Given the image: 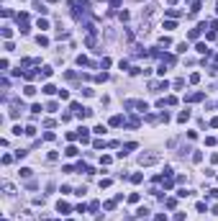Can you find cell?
<instances>
[{
  "label": "cell",
  "mask_w": 218,
  "mask_h": 221,
  "mask_svg": "<svg viewBox=\"0 0 218 221\" xmlns=\"http://www.w3.org/2000/svg\"><path fill=\"white\" fill-rule=\"evenodd\" d=\"M157 162H159V154H154V152H149V154H141V157H139V165H141V167L157 165Z\"/></svg>",
  "instance_id": "6da1fadb"
},
{
  "label": "cell",
  "mask_w": 218,
  "mask_h": 221,
  "mask_svg": "<svg viewBox=\"0 0 218 221\" xmlns=\"http://www.w3.org/2000/svg\"><path fill=\"white\" fill-rule=\"evenodd\" d=\"M123 105H126V108H136L139 113H146V111H149V105L144 103V101H126Z\"/></svg>",
  "instance_id": "7a4b0ae2"
},
{
  "label": "cell",
  "mask_w": 218,
  "mask_h": 221,
  "mask_svg": "<svg viewBox=\"0 0 218 221\" xmlns=\"http://www.w3.org/2000/svg\"><path fill=\"white\" fill-rule=\"evenodd\" d=\"M195 52H198V54H203V57H208V54H210V49H208V44H205V41H198Z\"/></svg>",
  "instance_id": "3957f363"
},
{
  "label": "cell",
  "mask_w": 218,
  "mask_h": 221,
  "mask_svg": "<svg viewBox=\"0 0 218 221\" xmlns=\"http://www.w3.org/2000/svg\"><path fill=\"white\" fill-rule=\"evenodd\" d=\"M203 98H205V93H190L185 101H187V103H198V101H203Z\"/></svg>",
  "instance_id": "277c9868"
},
{
  "label": "cell",
  "mask_w": 218,
  "mask_h": 221,
  "mask_svg": "<svg viewBox=\"0 0 218 221\" xmlns=\"http://www.w3.org/2000/svg\"><path fill=\"white\" fill-rule=\"evenodd\" d=\"M52 75H54L52 67H41V69H39V77H44V80H46V77H52Z\"/></svg>",
  "instance_id": "5b68a950"
},
{
  "label": "cell",
  "mask_w": 218,
  "mask_h": 221,
  "mask_svg": "<svg viewBox=\"0 0 218 221\" xmlns=\"http://www.w3.org/2000/svg\"><path fill=\"white\" fill-rule=\"evenodd\" d=\"M77 134H80V141H82V144H87V141H90V131H87V129H80Z\"/></svg>",
  "instance_id": "8992f818"
},
{
  "label": "cell",
  "mask_w": 218,
  "mask_h": 221,
  "mask_svg": "<svg viewBox=\"0 0 218 221\" xmlns=\"http://www.w3.org/2000/svg\"><path fill=\"white\" fill-rule=\"evenodd\" d=\"M56 211H59V213H69V203L67 201H59V203H56Z\"/></svg>",
  "instance_id": "52a82bcc"
},
{
  "label": "cell",
  "mask_w": 218,
  "mask_h": 221,
  "mask_svg": "<svg viewBox=\"0 0 218 221\" xmlns=\"http://www.w3.org/2000/svg\"><path fill=\"white\" fill-rule=\"evenodd\" d=\"M64 154H67V157H77V154H80V149H77V147H72V144H69L67 149H64Z\"/></svg>",
  "instance_id": "ba28073f"
},
{
  "label": "cell",
  "mask_w": 218,
  "mask_h": 221,
  "mask_svg": "<svg viewBox=\"0 0 218 221\" xmlns=\"http://www.w3.org/2000/svg\"><path fill=\"white\" fill-rule=\"evenodd\" d=\"M139 124H141L139 118H128V121H126V126H128V129H139Z\"/></svg>",
  "instance_id": "9c48e42d"
},
{
  "label": "cell",
  "mask_w": 218,
  "mask_h": 221,
  "mask_svg": "<svg viewBox=\"0 0 218 221\" xmlns=\"http://www.w3.org/2000/svg\"><path fill=\"white\" fill-rule=\"evenodd\" d=\"M77 65H80V67H90V59H87V57H82V54H80V57H77Z\"/></svg>",
  "instance_id": "30bf717a"
},
{
  "label": "cell",
  "mask_w": 218,
  "mask_h": 221,
  "mask_svg": "<svg viewBox=\"0 0 218 221\" xmlns=\"http://www.w3.org/2000/svg\"><path fill=\"white\" fill-rule=\"evenodd\" d=\"M44 95H54V93H56V88H54V85H44Z\"/></svg>",
  "instance_id": "8fae6325"
},
{
  "label": "cell",
  "mask_w": 218,
  "mask_h": 221,
  "mask_svg": "<svg viewBox=\"0 0 218 221\" xmlns=\"http://www.w3.org/2000/svg\"><path fill=\"white\" fill-rule=\"evenodd\" d=\"M36 44H39V46H49V39H46V36H41V34H39V36H36Z\"/></svg>",
  "instance_id": "7c38bea8"
},
{
  "label": "cell",
  "mask_w": 218,
  "mask_h": 221,
  "mask_svg": "<svg viewBox=\"0 0 218 221\" xmlns=\"http://www.w3.org/2000/svg\"><path fill=\"white\" fill-rule=\"evenodd\" d=\"M23 95H28V98L36 95V88H33V85H26V88H23Z\"/></svg>",
  "instance_id": "4fadbf2b"
},
{
  "label": "cell",
  "mask_w": 218,
  "mask_h": 221,
  "mask_svg": "<svg viewBox=\"0 0 218 221\" xmlns=\"http://www.w3.org/2000/svg\"><path fill=\"white\" fill-rule=\"evenodd\" d=\"M115 203H118L115 198H113V201H105V203H103V208H105V211H113V208H115Z\"/></svg>",
  "instance_id": "5bb4252c"
},
{
  "label": "cell",
  "mask_w": 218,
  "mask_h": 221,
  "mask_svg": "<svg viewBox=\"0 0 218 221\" xmlns=\"http://www.w3.org/2000/svg\"><path fill=\"white\" fill-rule=\"evenodd\" d=\"M187 118H190V111H182V113H180V116H177V121H180V124H185Z\"/></svg>",
  "instance_id": "9a60e30c"
},
{
  "label": "cell",
  "mask_w": 218,
  "mask_h": 221,
  "mask_svg": "<svg viewBox=\"0 0 218 221\" xmlns=\"http://www.w3.org/2000/svg\"><path fill=\"white\" fill-rule=\"evenodd\" d=\"M141 180H144V175H141V172H134V175H131V183H136V185H139Z\"/></svg>",
  "instance_id": "2e32d148"
},
{
  "label": "cell",
  "mask_w": 218,
  "mask_h": 221,
  "mask_svg": "<svg viewBox=\"0 0 218 221\" xmlns=\"http://www.w3.org/2000/svg\"><path fill=\"white\" fill-rule=\"evenodd\" d=\"M92 147H95V149H105L108 144H105V141H103V139H95V141H92Z\"/></svg>",
  "instance_id": "e0dca14e"
},
{
  "label": "cell",
  "mask_w": 218,
  "mask_h": 221,
  "mask_svg": "<svg viewBox=\"0 0 218 221\" xmlns=\"http://www.w3.org/2000/svg\"><path fill=\"white\" fill-rule=\"evenodd\" d=\"M123 124V116H113L111 118V126H121Z\"/></svg>",
  "instance_id": "ac0fdd59"
},
{
  "label": "cell",
  "mask_w": 218,
  "mask_h": 221,
  "mask_svg": "<svg viewBox=\"0 0 218 221\" xmlns=\"http://www.w3.org/2000/svg\"><path fill=\"white\" fill-rule=\"evenodd\" d=\"M164 28H167V31H174V28H177V23H174V21H164Z\"/></svg>",
  "instance_id": "d6986e66"
},
{
  "label": "cell",
  "mask_w": 218,
  "mask_h": 221,
  "mask_svg": "<svg viewBox=\"0 0 218 221\" xmlns=\"http://www.w3.org/2000/svg\"><path fill=\"white\" fill-rule=\"evenodd\" d=\"M3 36H5V39L13 36V28H10V26H3Z\"/></svg>",
  "instance_id": "ffe728a7"
},
{
  "label": "cell",
  "mask_w": 218,
  "mask_h": 221,
  "mask_svg": "<svg viewBox=\"0 0 218 221\" xmlns=\"http://www.w3.org/2000/svg\"><path fill=\"white\" fill-rule=\"evenodd\" d=\"M164 13H167V16H172V18H177V16H180V10H177V8H167Z\"/></svg>",
  "instance_id": "44dd1931"
},
{
  "label": "cell",
  "mask_w": 218,
  "mask_h": 221,
  "mask_svg": "<svg viewBox=\"0 0 218 221\" xmlns=\"http://www.w3.org/2000/svg\"><path fill=\"white\" fill-rule=\"evenodd\" d=\"M136 216H149V208H146V206H141V208L136 211Z\"/></svg>",
  "instance_id": "7402d4cb"
},
{
  "label": "cell",
  "mask_w": 218,
  "mask_h": 221,
  "mask_svg": "<svg viewBox=\"0 0 218 221\" xmlns=\"http://www.w3.org/2000/svg\"><path fill=\"white\" fill-rule=\"evenodd\" d=\"M164 206H167V208H174V206H177V201H174V198H167Z\"/></svg>",
  "instance_id": "603a6c76"
},
{
  "label": "cell",
  "mask_w": 218,
  "mask_h": 221,
  "mask_svg": "<svg viewBox=\"0 0 218 221\" xmlns=\"http://www.w3.org/2000/svg\"><path fill=\"white\" fill-rule=\"evenodd\" d=\"M177 52H180V54L187 52V44H185V41H180V44H177Z\"/></svg>",
  "instance_id": "cb8c5ba5"
},
{
  "label": "cell",
  "mask_w": 218,
  "mask_h": 221,
  "mask_svg": "<svg viewBox=\"0 0 218 221\" xmlns=\"http://www.w3.org/2000/svg\"><path fill=\"white\" fill-rule=\"evenodd\" d=\"M21 175H23V177H31L33 170H31V167H23V170H21Z\"/></svg>",
  "instance_id": "d4e9b609"
},
{
  "label": "cell",
  "mask_w": 218,
  "mask_h": 221,
  "mask_svg": "<svg viewBox=\"0 0 218 221\" xmlns=\"http://www.w3.org/2000/svg\"><path fill=\"white\" fill-rule=\"evenodd\" d=\"M3 190H5L8 195H13V185H10V183H3Z\"/></svg>",
  "instance_id": "484cf974"
},
{
  "label": "cell",
  "mask_w": 218,
  "mask_h": 221,
  "mask_svg": "<svg viewBox=\"0 0 218 221\" xmlns=\"http://www.w3.org/2000/svg\"><path fill=\"white\" fill-rule=\"evenodd\" d=\"M118 18H121V21H128V18H131V13H128V10H121V13H118Z\"/></svg>",
  "instance_id": "4316f807"
},
{
  "label": "cell",
  "mask_w": 218,
  "mask_h": 221,
  "mask_svg": "<svg viewBox=\"0 0 218 221\" xmlns=\"http://www.w3.org/2000/svg\"><path fill=\"white\" fill-rule=\"evenodd\" d=\"M92 131H95V134H105V126H103V124H98V126H95Z\"/></svg>",
  "instance_id": "83f0119b"
},
{
  "label": "cell",
  "mask_w": 218,
  "mask_h": 221,
  "mask_svg": "<svg viewBox=\"0 0 218 221\" xmlns=\"http://www.w3.org/2000/svg\"><path fill=\"white\" fill-rule=\"evenodd\" d=\"M39 28H49V21H44V18H39V23H36Z\"/></svg>",
  "instance_id": "f1b7e54d"
},
{
  "label": "cell",
  "mask_w": 218,
  "mask_h": 221,
  "mask_svg": "<svg viewBox=\"0 0 218 221\" xmlns=\"http://www.w3.org/2000/svg\"><path fill=\"white\" fill-rule=\"evenodd\" d=\"M190 82H193V85H195V82H200V75H198V72H193V75H190Z\"/></svg>",
  "instance_id": "f546056e"
},
{
  "label": "cell",
  "mask_w": 218,
  "mask_h": 221,
  "mask_svg": "<svg viewBox=\"0 0 218 221\" xmlns=\"http://www.w3.org/2000/svg\"><path fill=\"white\" fill-rule=\"evenodd\" d=\"M46 111H49V113H54V111H56V103H54V101H52V103H46Z\"/></svg>",
  "instance_id": "4dcf8cb0"
},
{
  "label": "cell",
  "mask_w": 218,
  "mask_h": 221,
  "mask_svg": "<svg viewBox=\"0 0 218 221\" xmlns=\"http://www.w3.org/2000/svg\"><path fill=\"white\" fill-rule=\"evenodd\" d=\"M208 198H218V188H213V190H208Z\"/></svg>",
  "instance_id": "1f68e13d"
},
{
  "label": "cell",
  "mask_w": 218,
  "mask_h": 221,
  "mask_svg": "<svg viewBox=\"0 0 218 221\" xmlns=\"http://www.w3.org/2000/svg\"><path fill=\"white\" fill-rule=\"evenodd\" d=\"M210 162H213V165H218V152H213V154H210Z\"/></svg>",
  "instance_id": "d6a6232c"
},
{
  "label": "cell",
  "mask_w": 218,
  "mask_h": 221,
  "mask_svg": "<svg viewBox=\"0 0 218 221\" xmlns=\"http://www.w3.org/2000/svg\"><path fill=\"white\" fill-rule=\"evenodd\" d=\"M154 221H167V216H164V213H159V216H157Z\"/></svg>",
  "instance_id": "836d02e7"
},
{
  "label": "cell",
  "mask_w": 218,
  "mask_h": 221,
  "mask_svg": "<svg viewBox=\"0 0 218 221\" xmlns=\"http://www.w3.org/2000/svg\"><path fill=\"white\" fill-rule=\"evenodd\" d=\"M216 8H218V5H216Z\"/></svg>",
  "instance_id": "e575fe53"
}]
</instances>
